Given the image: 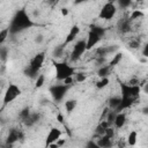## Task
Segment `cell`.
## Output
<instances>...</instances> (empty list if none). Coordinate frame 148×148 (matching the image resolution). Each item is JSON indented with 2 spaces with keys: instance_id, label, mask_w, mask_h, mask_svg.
Segmentation results:
<instances>
[{
  "instance_id": "cell-1",
  "label": "cell",
  "mask_w": 148,
  "mask_h": 148,
  "mask_svg": "<svg viewBox=\"0 0 148 148\" xmlns=\"http://www.w3.org/2000/svg\"><path fill=\"white\" fill-rule=\"evenodd\" d=\"M32 25H34V22L31 21V18L28 15V13L24 9H20L13 16L8 28H9L10 34H16V32L25 30V29H28V28H30Z\"/></svg>"
},
{
  "instance_id": "cell-2",
  "label": "cell",
  "mask_w": 148,
  "mask_h": 148,
  "mask_svg": "<svg viewBox=\"0 0 148 148\" xmlns=\"http://www.w3.org/2000/svg\"><path fill=\"white\" fill-rule=\"evenodd\" d=\"M54 74L58 81H65L75 75V68L66 61L54 62Z\"/></svg>"
},
{
  "instance_id": "cell-3",
  "label": "cell",
  "mask_w": 148,
  "mask_h": 148,
  "mask_svg": "<svg viewBox=\"0 0 148 148\" xmlns=\"http://www.w3.org/2000/svg\"><path fill=\"white\" fill-rule=\"evenodd\" d=\"M44 60H45V53L44 52H39L37 53L30 61V65H29V75L31 77H37V73L38 71L42 68L43 64H44Z\"/></svg>"
},
{
  "instance_id": "cell-4",
  "label": "cell",
  "mask_w": 148,
  "mask_h": 148,
  "mask_svg": "<svg viewBox=\"0 0 148 148\" xmlns=\"http://www.w3.org/2000/svg\"><path fill=\"white\" fill-rule=\"evenodd\" d=\"M21 95V89L17 84L15 83H9L6 91L3 92V99H2V105H7L10 102H13L14 99H16V97H18Z\"/></svg>"
},
{
  "instance_id": "cell-5",
  "label": "cell",
  "mask_w": 148,
  "mask_h": 148,
  "mask_svg": "<svg viewBox=\"0 0 148 148\" xmlns=\"http://www.w3.org/2000/svg\"><path fill=\"white\" fill-rule=\"evenodd\" d=\"M116 13H117L116 3L112 2V1H108V2H105V3L102 6V8L99 9L98 16H99V18H103V20L109 21V20H111V18L114 17Z\"/></svg>"
},
{
  "instance_id": "cell-6",
  "label": "cell",
  "mask_w": 148,
  "mask_h": 148,
  "mask_svg": "<svg viewBox=\"0 0 148 148\" xmlns=\"http://www.w3.org/2000/svg\"><path fill=\"white\" fill-rule=\"evenodd\" d=\"M86 51H87L86 39L77 40L74 44V46H73V50H72V53H71V60H77V59H80Z\"/></svg>"
},
{
  "instance_id": "cell-7",
  "label": "cell",
  "mask_w": 148,
  "mask_h": 148,
  "mask_svg": "<svg viewBox=\"0 0 148 148\" xmlns=\"http://www.w3.org/2000/svg\"><path fill=\"white\" fill-rule=\"evenodd\" d=\"M68 87L69 86H66V84H56V86L51 87L50 92L56 101H61L65 97V95L68 90Z\"/></svg>"
},
{
  "instance_id": "cell-8",
  "label": "cell",
  "mask_w": 148,
  "mask_h": 148,
  "mask_svg": "<svg viewBox=\"0 0 148 148\" xmlns=\"http://www.w3.org/2000/svg\"><path fill=\"white\" fill-rule=\"evenodd\" d=\"M119 88H120V98L121 99H135L134 94H133V86L130 83H124L120 82L119 83Z\"/></svg>"
},
{
  "instance_id": "cell-9",
  "label": "cell",
  "mask_w": 148,
  "mask_h": 148,
  "mask_svg": "<svg viewBox=\"0 0 148 148\" xmlns=\"http://www.w3.org/2000/svg\"><path fill=\"white\" fill-rule=\"evenodd\" d=\"M61 135H62V132L59 128H57V127L50 128V131L46 135V139H45V146L49 147L50 145L56 143L59 139H61Z\"/></svg>"
},
{
  "instance_id": "cell-10",
  "label": "cell",
  "mask_w": 148,
  "mask_h": 148,
  "mask_svg": "<svg viewBox=\"0 0 148 148\" xmlns=\"http://www.w3.org/2000/svg\"><path fill=\"white\" fill-rule=\"evenodd\" d=\"M101 39H102V37H101L98 34H96V32L92 31V30H89V32H88V35H87V38H86L87 51H89V50H91L94 46H96V45L99 43Z\"/></svg>"
},
{
  "instance_id": "cell-11",
  "label": "cell",
  "mask_w": 148,
  "mask_h": 148,
  "mask_svg": "<svg viewBox=\"0 0 148 148\" xmlns=\"http://www.w3.org/2000/svg\"><path fill=\"white\" fill-rule=\"evenodd\" d=\"M79 34H80V28H79L77 25L72 27V28L69 29V31H68L66 38H65V44H69V43L74 42V39L77 37Z\"/></svg>"
},
{
  "instance_id": "cell-12",
  "label": "cell",
  "mask_w": 148,
  "mask_h": 148,
  "mask_svg": "<svg viewBox=\"0 0 148 148\" xmlns=\"http://www.w3.org/2000/svg\"><path fill=\"white\" fill-rule=\"evenodd\" d=\"M114 127L116 128H121L124 127V125L126 124V114L124 112H117L116 117H114Z\"/></svg>"
},
{
  "instance_id": "cell-13",
  "label": "cell",
  "mask_w": 148,
  "mask_h": 148,
  "mask_svg": "<svg viewBox=\"0 0 148 148\" xmlns=\"http://www.w3.org/2000/svg\"><path fill=\"white\" fill-rule=\"evenodd\" d=\"M97 145L99 146V148H110L112 146V139L106 136V135H102L98 139Z\"/></svg>"
},
{
  "instance_id": "cell-14",
  "label": "cell",
  "mask_w": 148,
  "mask_h": 148,
  "mask_svg": "<svg viewBox=\"0 0 148 148\" xmlns=\"http://www.w3.org/2000/svg\"><path fill=\"white\" fill-rule=\"evenodd\" d=\"M126 142H127V145L131 146V147L135 146L136 142H138V132H136V131H131V132L128 133V135H127Z\"/></svg>"
},
{
  "instance_id": "cell-15",
  "label": "cell",
  "mask_w": 148,
  "mask_h": 148,
  "mask_svg": "<svg viewBox=\"0 0 148 148\" xmlns=\"http://www.w3.org/2000/svg\"><path fill=\"white\" fill-rule=\"evenodd\" d=\"M120 101H121L120 96H113V97L110 98L109 105H110V108H111L112 111H116V110L118 109V106H119V104H120Z\"/></svg>"
},
{
  "instance_id": "cell-16",
  "label": "cell",
  "mask_w": 148,
  "mask_h": 148,
  "mask_svg": "<svg viewBox=\"0 0 148 148\" xmlns=\"http://www.w3.org/2000/svg\"><path fill=\"white\" fill-rule=\"evenodd\" d=\"M64 106H65V110H66L68 113H71V112L76 108V101H75V99H67V101H65Z\"/></svg>"
},
{
  "instance_id": "cell-17",
  "label": "cell",
  "mask_w": 148,
  "mask_h": 148,
  "mask_svg": "<svg viewBox=\"0 0 148 148\" xmlns=\"http://www.w3.org/2000/svg\"><path fill=\"white\" fill-rule=\"evenodd\" d=\"M110 68H111L110 65L102 66V67L98 69V76H99V77H108V75L110 74Z\"/></svg>"
},
{
  "instance_id": "cell-18",
  "label": "cell",
  "mask_w": 148,
  "mask_h": 148,
  "mask_svg": "<svg viewBox=\"0 0 148 148\" xmlns=\"http://www.w3.org/2000/svg\"><path fill=\"white\" fill-rule=\"evenodd\" d=\"M109 83H110L109 77H101V79L96 82V88H98V89H103V88H105Z\"/></svg>"
},
{
  "instance_id": "cell-19",
  "label": "cell",
  "mask_w": 148,
  "mask_h": 148,
  "mask_svg": "<svg viewBox=\"0 0 148 148\" xmlns=\"http://www.w3.org/2000/svg\"><path fill=\"white\" fill-rule=\"evenodd\" d=\"M9 34H10L9 28H2L0 30V44H3L5 43V40L7 39V37H8Z\"/></svg>"
},
{
  "instance_id": "cell-20",
  "label": "cell",
  "mask_w": 148,
  "mask_h": 148,
  "mask_svg": "<svg viewBox=\"0 0 148 148\" xmlns=\"http://www.w3.org/2000/svg\"><path fill=\"white\" fill-rule=\"evenodd\" d=\"M44 83H45V75H44V74H39V75L36 77L35 87H36V88H40V87H43Z\"/></svg>"
},
{
  "instance_id": "cell-21",
  "label": "cell",
  "mask_w": 148,
  "mask_h": 148,
  "mask_svg": "<svg viewBox=\"0 0 148 148\" xmlns=\"http://www.w3.org/2000/svg\"><path fill=\"white\" fill-rule=\"evenodd\" d=\"M17 139H18V133L16 131H10L9 132V135H8V139H7V142L8 143H13Z\"/></svg>"
},
{
  "instance_id": "cell-22",
  "label": "cell",
  "mask_w": 148,
  "mask_h": 148,
  "mask_svg": "<svg viewBox=\"0 0 148 148\" xmlns=\"http://www.w3.org/2000/svg\"><path fill=\"white\" fill-rule=\"evenodd\" d=\"M145 14H143V12H141L140 9H133L132 10V13H131V20H136V18H140V17H142Z\"/></svg>"
},
{
  "instance_id": "cell-23",
  "label": "cell",
  "mask_w": 148,
  "mask_h": 148,
  "mask_svg": "<svg viewBox=\"0 0 148 148\" xmlns=\"http://www.w3.org/2000/svg\"><path fill=\"white\" fill-rule=\"evenodd\" d=\"M121 58H123V56H121V53H117V54H114L113 56V58L110 60V66H114V65H118L119 62H120V60H121Z\"/></svg>"
},
{
  "instance_id": "cell-24",
  "label": "cell",
  "mask_w": 148,
  "mask_h": 148,
  "mask_svg": "<svg viewBox=\"0 0 148 148\" xmlns=\"http://www.w3.org/2000/svg\"><path fill=\"white\" fill-rule=\"evenodd\" d=\"M75 81L76 82H82V81H84V79H86V76L82 74V73H75Z\"/></svg>"
},
{
  "instance_id": "cell-25",
  "label": "cell",
  "mask_w": 148,
  "mask_h": 148,
  "mask_svg": "<svg viewBox=\"0 0 148 148\" xmlns=\"http://www.w3.org/2000/svg\"><path fill=\"white\" fill-rule=\"evenodd\" d=\"M142 56L146 57V58H148V43H146L145 46H143V49H142Z\"/></svg>"
},
{
  "instance_id": "cell-26",
  "label": "cell",
  "mask_w": 148,
  "mask_h": 148,
  "mask_svg": "<svg viewBox=\"0 0 148 148\" xmlns=\"http://www.w3.org/2000/svg\"><path fill=\"white\" fill-rule=\"evenodd\" d=\"M60 12H61V14H62L64 16L68 15V9H67V8H61V9H60Z\"/></svg>"
},
{
  "instance_id": "cell-27",
  "label": "cell",
  "mask_w": 148,
  "mask_h": 148,
  "mask_svg": "<svg viewBox=\"0 0 148 148\" xmlns=\"http://www.w3.org/2000/svg\"><path fill=\"white\" fill-rule=\"evenodd\" d=\"M119 5H121V6L126 7V6H130V5H131V1H126V2H124V1H120V2H119Z\"/></svg>"
},
{
  "instance_id": "cell-28",
  "label": "cell",
  "mask_w": 148,
  "mask_h": 148,
  "mask_svg": "<svg viewBox=\"0 0 148 148\" xmlns=\"http://www.w3.org/2000/svg\"><path fill=\"white\" fill-rule=\"evenodd\" d=\"M49 148H59V146H58L57 143H52V145L49 146Z\"/></svg>"
},
{
  "instance_id": "cell-29",
  "label": "cell",
  "mask_w": 148,
  "mask_h": 148,
  "mask_svg": "<svg viewBox=\"0 0 148 148\" xmlns=\"http://www.w3.org/2000/svg\"><path fill=\"white\" fill-rule=\"evenodd\" d=\"M142 112H143L145 114H148V106H146V108H143V109H142Z\"/></svg>"
},
{
  "instance_id": "cell-30",
  "label": "cell",
  "mask_w": 148,
  "mask_h": 148,
  "mask_svg": "<svg viewBox=\"0 0 148 148\" xmlns=\"http://www.w3.org/2000/svg\"><path fill=\"white\" fill-rule=\"evenodd\" d=\"M58 119H59L60 123H62V116L61 114H58Z\"/></svg>"
},
{
  "instance_id": "cell-31",
  "label": "cell",
  "mask_w": 148,
  "mask_h": 148,
  "mask_svg": "<svg viewBox=\"0 0 148 148\" xmlns=\"http://www.w3.org/2000/svg\"><path fill=\"white\" fill-rule=\"evenodd\" d=\"M143 89H145V91L148 94V83H146V86H145V88H143Z\"/></svg>"
}]
</instances>
